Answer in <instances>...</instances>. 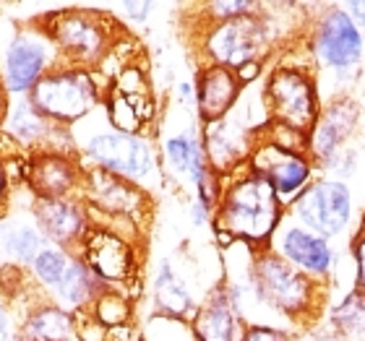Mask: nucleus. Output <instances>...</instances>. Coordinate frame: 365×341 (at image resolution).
I'll use <instances>...</instances> for the list:
<instances>
[{
	"label": "nucleus",
	"instance_id": "nucleus-5",
	"mask_svg": "<svg viewBox=\"0 0 365 341\" xmlns=\"http://www.w3.org/2000/svg\"><path fill=\"white\" fill-rule=\"evenodd\" d=\"M269 3L261 14L212 23L204 34L206 63L240 70L248 63H272L277 55L289 47L279 26L282 16L269 14Z\"/></svg>",
	"mask_w": 365,
	"mask_h": 341
},
{
	"label": "nucleus",
	"instance_id": "nucleus-25",
	"mask_svg": "<svg viewBox=\"0 0 365 341\" xmlns=\"http://www.w3.org/2000/svg\"><path fill=\"white\" fill-rule=\"evenodd\" d=\"M11 130L21 141H37L50 130V117H45L31 102H24L21 107H16L14 117H11Z\"/></svg>",
	"mask_w": 365,
	"mask_h": 341
},
{
	"label": "nucleus",
	"instance_id": "nucleus-34",
	"mask_svg": "<svg viewBox=\"0 0 365 341\" xmlns=\"http://www.w3.org/2000/svg\"><path fill=\"white\" fill-rule=\"evenodd\" d=\"M11 339V326H8V318L6 313H3V308H0V341H8Z\"/></svg>",
	"mask_w": 365,
	"mask_h": 341
},
{
	"label": "nucleus",
	"instance_id": "nucleus-16",
	"mask_svg": "<svg viewBox=\"0 0 365 341\" xmlns=\"http://www.w3.org/2000/svg\"><path fill=\"white\" fill-rule=\"evenodd\" d=\"M84 188L91 209H99V211L110 214V216L136 219V214L146 204L144 188H138L133 182L123 180L118 174H110L97 167H91L89 172H84Z\"/></svg>",
	"mask_w": 365,
	"mask_h": 341
},
{
	"label": "nucleus",
	"instance_id": "nucleus-15",
	"mask_svg": "<svg viewBox=\"0 0 365 341\" xmlns=\"http://www.w3.org/2000/svg\"><path fill=\"white\" fill-rule=\"evenodd\" d=\"M196 341H240L245 328V320L237 310V305L230 297V289L225 279L206 295V300L198 305V313L190 320Z\"/></svg>",
	"mask_w": 365,
	"mask_h": 341
},
{
	"label": "nucleus",
	"instance_id": "nucleus-6",
	"mask_svg": "<svg viewBox=\"0 0 365 341\" xmlns=\"http://www.w3.org/2000/svg\"><path fill=\"white\" fill-rule=\"evenodd\" d=\"M287 216L300 227L311 229L327 240L350 235L355 224V193L350 182L319 174L300 196L287 206Z\"/></svg>",
	"mask_w": 365,
	"mask_h": 341
},
{
	"label": "nucleus",
	"instance_id": "nucleus-1",
	"mask_svg": "<svg viewBox=\"0 0 365 341\" xmlns=\"http://www.w3.org/2000/svg\"><path fill=\"white\" fill-rule=\"evenodd\" d=\"M297 45L303 47L319 76L324 102L350 94L358 84L365 61V31L342 3L316 6V14L308 16Z\"/></svg>",
	"mask_w": 365,
	"mask_h": 341
},
{
	"label": "nucleus",
	"instance_id": "nucleus-9",
	"mask_svg": "<svg viewBox=\"0 0 365 341\" xmlns=\"http://www.w3.org/2000/svg\"><path fill=\"white\" fill-rule=\"evenodd\" d=\"M269 251H274L289 266H295L297 271L305 273L308 279L319 281V284H324L329 289L334 287V279L339 276L342 253L336 251L334 243L311 232V229L300 227L289 216H284L279 229L274 232Z\"/></svg>",
	"mask_w": 365,
	"mask_h": 341
},
{
	"label": "nucleus",
	"instance_id": "nucleus-35",
	"mask_svg": "<svg viewBox=\"0 0 365 341\" xmlns=\"http://www.w3.org/2000/svg\"><path fill=\"white\" fill-rule=\"evenodd\" d=\"M297 341H316V339H311V336H303V334H300V336H297Z\"/></svg>",
	"mask_w": 365,
	"mask_h": 341
},
{
	"label": "nucleus",
	"instance_id": "nucleus-10",
	"mask_svg": "<svg viewBox=\"0 0 365 341\" xmlns=\"http://www.w3.org/2000/svg\"><path fill=\"white\" fill-rule=\"evenodd\" d=\"M248 169L253 174H259L284 206L292 204L319 177V169L308 157V152L284 149V146L264 138L261 133L256 146H253L251 159H248Z\"/></svg>",
	"mask_w": 365,
	"mask_h": 341
},
{
	"label": "nucleus",
	"instance_id": "nucleus-27",
	"mask_svg": "<svg viewBox=\"0 0 365 341\" xmlns=\"http://www.w3.org/2000/svg\"><path fill=\"white\" fill-rule=\"evenodd\" d=\"M267 3H259V0H217V3H209L206 11H209V19L212 23L220 21H232V19H243V16L261 14Z\"/></svg>",
	"mask_w": 365,
	"mask_h": 341
},
{
	"label": "nucleus",
	"instance_id": "nucleus-17",
	"mask_svg": "<svg viewBox=\"0 0 365 341\" xmlns=\"http://www.w3.org/2000/svg\"><path fill=\"white\" fill-rule=\"evenodd\" d=\"M162 154H165V164L175 177H182L193 185V193H196L209 174L214 172L206 162L204 152V141H201V133H196L193 128L180 130V133H173V136L165 138L162 144Z\"/></svg>",
	"mask_w": 365,
	"mask_h": 341
},
{
	"label": "nucleus",
	"instance_id": "nucleus-11",
	"mask_svg": "<svg viewBox=\"0 0 365 341\" xmlns=\"http://www.w3.org/2000/svg\"><path fill=\"white\" fill-rule=\"evenodd\" d=\"M363 122V105L352 94H342L324 102L319 120L308 133L305 152L313 159L319 174L327 172L339 154L352 146Z\"/></svg>",
	"mask_w": 365,
	"mask_h": 341
},
{
	"label": "nucleus",
	"instance_id": "nucleus-29",
	"mask_svg": "<svg viewBox=\"0 0 365 341\" xmlns=\"http://www.w3.org/2000/svg\"><path fill=\"white\" fill-rule=\"evenodd\" d=\"M352 263V289L365 297V214L360 219L358 229L350 235V248H347Z\"/></svg>",
	"mask_w": 365,
	"mask_h": 341
},
{
	"label": "nucleus",
	"instance_id": "nucleus-3",
	"mask_svg": "<svg viewBox=\"0 0 365 341\" xmlns=\"http://www.w3.org/2000/svg\"><path fill=\"white\" fill-rule=\"evenodd\" d=\"M261 97L267 107L269 122L292 128L297 133H311L324 110L319 76L305 58L297 39L284 47L272 63L261 84Z\"/></svg>",
	"mask_w": 365,
	"mask_h": 341
},
{
	"label": "nucleus",
	"instance_id": "nucleus-12",
	"mask_svg": "<svg viewBox=\"0 0 365 341\" xmlns=\"http://www.w3.org/2000/svg\"><path fill=\"white\" fill-rule=\"evenodd\" d=\"M53 42L68 55L71 63H97L110 47V29L102 16L89 11H68L55 16Z\"/></svg>",
	"mask_w": 365,
	"mask_h": 341
},
{
	"label": "nucleus",
	"instance_id": "nucleus-36",
	"mask_svg": "<svg viewBox=\"0 0 365 341\" xmlns=\"http://www.w3.org/2000/svg\"><path fill=\"white\" fill-rule=\"evenodd\" d=\"M0 193H3V169H0Z\"/></svg>",
	"mask_w": 365,
	"mask_h": 341
},
{
	"label": "nucleus",
	"instance_id": "nucleus-19",
	"mask_svg": "<svg viewBox=\"0 0 365 341\" xmlns=\"http://www.w3.org/2000/svg\"><path fill=\"white\" fill-rule=\"evenodd\" d=\"M37 221L42 232L61 245H81L91 229L81 204L68 198H42L37 206Z\"/></svg>",
	"mask_w": 365,
	"mask_h": 341
},
{
	"label": "nucleus",
	"instance_id": "nucleus-13",
	"mask_svg": "<svg viewBox=\"0 0 365 341\" xmlns=\"http://www.w3.org/2000/svg\"><path fill=\"white\" fill-rule=\"evenodd\" d=\"M81 261L97 273L105 284H120L130 279V273L136 268L133 261V248L125 243L118 232L105 227H91L89 235L81 243Z\"/></svg>",
	"mask_w": 365,
	"mask_h": 341
},
{
	"label": "nucleus",
	"instance_id": "nucleus-28",
	"mask_svg": "<svg viewBox=\"0 0 365 341\" xmlns=\"http://www.w3.org/2000/svg\"><path fill=\"white\" fill-rule=\"evenodd\" d=\"M94 315H97V320L102 326H120V323L128 320L130 305L125 303L118 292H110V289H107L105 295L94 303Z\"/></svg>",
	"mask_w": 365,
	"mask_h": 341
},
{
	"label": "nucleus",
	"instance_id": "nucleus-4",
	"mask_svg": "<svg viewBox=\"0 0 365 341\" xmlns=\"http://www.w3.org/2000/svg\"><path fill=\"white\" fill-rule=\"evenodd\" d=\"M284 216L287 206L259 174L245 167L225 180L220 206L214 211V229L227 232L235 243H245L261 251L269 248Z\"/></svg>",
	"mask_w": 365,
	"mask_h": 341
},
{
	"label": "nucleus",
	"instance_id": "nucleus-30",
	"mask_svg": "<svg viewBox=\"0 0 365 341\" xmlns=\"http://www.w3.org/2000/svg\"><path fill=\"white\" fill-rule=\"evenodd\" d=\"M297 331L274 326V323H245L240 341H297Z\"/></svg>",
	"mask_w": 365,
	"mask_h": 341
},
{
	"label": "nucleus",
	"instance_id": "nucleus-14",
	"mask_svg": "<svg viewBox=\"0 0 365 341\" xmlns=\"http://www.w3.org/2000/svg\"><path fill=\"white\" fill-rule=\"evenodd\" d=\"M193 86H196V112L204 125L227 117L243 97V84L235 70L214 63H204L198 68Z\"/></svg>",
	"mask_w": 365,
	"mask_h": 341
},
{
	"label": "nucleus",
	"instance_id": "nucleus-26",
	"mask_svg": "<svg viewBox=\"0 0 365 341\" xmlns=\"http://www.w3.org/2000/svg\"><path fill=\"white\" fill-rule=\"evenodd\" d=\"M3 243L8 245V251L14 253L16 258H21V261H37V256L42 253L39 251L42 240H39V235L31 227H11L3 235Z\"/></svg>",
	"mask_w": 365,
	"mask_h": 341
},
{
	"label": "nucleus",
	"instance_id": "nucleus-20",
	"mask_svg": "<svg viewBox=\"0 0 365 341\" xmlns=\"http://www.w3.org/2000/svg\"><path fill=\"white\" fill-rule=\"evenodd\" d=\"M84 180V172L76 162L63 154H45L31 162L29 182L42 198H66Z\"/></svg>",
	"mask_w": 365,
	"mask_h": 341
},
{
	"label": "nucleus",
	"instance_id": "nucleus-21",
	"mask_svg": "<svg viewBox=\"0 0 365 341\" xmlns=\"http://www.w3.org/2000/svg\"><path fill=\"white\" fill-rule=\"evenodd\" d=\"M154 305L162 315L178 320H193V315L198 313L193 292L170 261H162L157 276H154Z\"/></svg>",
	"mask_w": 365,
	"mask_h": 341
},
{
	"label": "nucleus",
	"instance_id": "nucleus-22",
	"mask_svg": "<svg viewBox=\"0 0 365 341\" xmlns=\"http://www.w3.org/2000/svg\"><path fill=\"white\" fill-rule=\"evenodd\" d=\"M329 326L336 341H365V297L355 289L344 292L329 310Z\"/></svg>",
	"mask_w": 365,
	"mask_h": 341
},
{
	"label": "nucleus",
	"instance_id": "nucleus-2",
	"mask_svg": "<svg viewBox=\"0 0 365 341\" xmlns=\"http://www.w3.org/2000/svg\"><path fill=\"white\" fill-rule=\"evenodd\" d=\"M251 303L274 313L277 326L300 334L324 318L329 287L308 279L274 251L261 248L253 251L251 261Z\"/></svg>",
	"mask_w": 365,
	"mask_h": 341
},
{
	"label": "nucleus",
	"instance_id": "nucleus-31",
	"mask_svg": "<svg viewBox=\"0 0 365 341\" xmlns=\"http://www.w3.org/2000/svg\"><path fill=\"white\" fill-rule=\"evenodd\" d=\"M358 172H360V149L358 146H347L324 174H327V177H334V180L350 182Z\"/></svg>",
	"mask_w": 365,
	"mask_h": 341
},
{
	"label": "nucleus",
	"instance_id": "nucleus-18",
	"mask_svg": "<svg viewBox=\"0 0 365 341\" xmlns=\"http://www.w3.org/2000/svg\"><path fill=\"white\" fill-rule=\"evenodd\" d=\"M50 63H53V50L45 39L19 37L8 50L6 61V76L11 91H31L45 78Z\"/></svg>",
	"mask_w": 365,
	"mask_h": 341
},
{
	"label": "nucleus",
	"instance_id": "nucleus-32",
	"mask_svg": "<svg viewBox=\"0 0 365 341\" xmlns=\"http://www.w3.org/2000/svg\"><path fill=\"white\" fill-rule=\"evenodd\" d=\"M123 11L128 14V19H133V21H146L149 19V14H152V3H123Z\"/></svg>",
	"mask_w": 365,
	"mask_h": 341
},
{
	"label": "nucleus",
	"instance_id": "nucleus-33",
	"mask_svg": "<svg viewBox=\"0 0 365 341\" xmlns=\"http://www.w3.org/2000/svg\"><path fill=\"white\" fill-rule=\"evenodd\" d=\"M342 6L347 8V14H350L352 19H355V23L365 31V0H347Z\"/></svg>",
	"mask_w": 365,
	"mask_h": 341
},
{
	"label": "nucleus",
	"instance_id": "nucleus-7",
	"mask_svg": "<svg viewBox=\"0 0 365 341\" xmlns=\"http://www.w3.org/2000/svg\"><path fill=\"white\" fill-rule=\"evenodd\" d=\"M84 154L97 169L118 174L138 188L157 172V154L144 133H120L115 128L97 130L86 138Z\"/></svg>",
	"mask_w": 365,
	"mask_h": 341
},
{
	"label": "nucleus",
	"instance_id": "nucleus-8",
	"mask_svg": "<svg viewBox=\"0 0 365 341\" xmlns=\"http://www.w3.org/2000/svg\"><path fill=\"white\" fill-rule=\"evenodd\" d=\"M102 102V91L89 70L61 68L47 73L31 89V105L55 122L71 125L81 120Z\"/></svg>",
	"mask_w": 365,
	"mask_h": 341
},
{
	"label": "nucleus",
	"instance_id": "nucleus-24",
	"mask_svg": "<svg viewBox=\"0 0 365 341\" xmlns=\"http://www.w3.org/2000/svg\"><path fill=\"white\" fill-rule=\"evenodd\" d=\"M71 263H73V256L66 251H58V248H45L39 253L37 261H34V273L37 279L50 289H58L68 273Z\"/></svg>",
	"mask_w": 365,
	"mask_h": 341
},
{
	"label": "nucleus",
	"instance_id": "nucleus-23",
	"mask_svg": "<svg viewBox=\"0 0 365 341\" xmlns=\"http://www.w3.org/2000/svg\"><path fill=\"white\" fill-rule=\"evenodd\" d=\"M26 341H73L76 339V320L63 308H42L26 320L24 326Z\"/></svg>",
	"mask_w": 365,
	"mask_h": 341
}]
</instances>
